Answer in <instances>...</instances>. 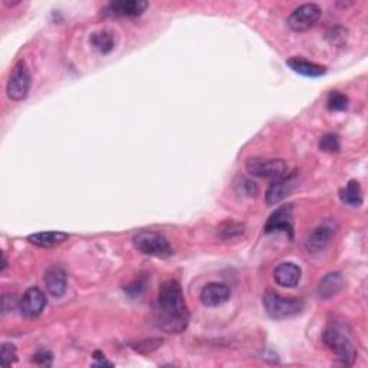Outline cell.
Wrapping results in <instances>:
<instances>
[{
  "label": "cell",
  "instance_id": "cell-1",
  "mask_svg": "<svg viewBox=\"0 0 368 368\" xmlns=\"http://www.w3.org/2000/svg\"><path fill=\"white\" fill-rule=\"evenodd\" d=\"M189 322L190 313L180 284L176 279L166 280L154 305L155 327L167 334H181L187 330Z\"/></svg>",
  "mask_w": 368,
  "mask_h": 368
},
{
  "label": "cell",
  "instance_id": "cell-2",
  "mask_svg": "<svg viewBox=\"0 0 368 368\" xmlns=\"http://www.w3.org/2000/svg\"><path fill=\"white\" fill-rule=\"evenodd\" d=\"M322 341L341 364L352 365L354 361L357 360L358 352L356 345L351 341L350 335L344 332V330L339 327L338 324L330 325V327L324 331Z\"/></svg>",
  "mask_w": 368,
  "mask_h": 368
},
{
  "label": "cell",
  "instance_id": "cell-3",
  "mask_svg": "<svg viewBox=\"0 0 368 368\" xmlns=\"http://www.w3.org/2000/svg\"><path fill=\"white\" fill-rule=\"evenodd\" d=\"M263 308L266 314L274 319H287L302 313L304 302L298 298H288L276 292H266L263 295Z\"/></svg>",
  "mask_w": 368,
  "mask_h": 368
},
{
  "label": "cell",
  "instance_id": "cell-4",
  "mask_svg": "<svg viewBox=\"0 0 368 368\" xmlns=\"http://www.w3.org/2000/svg\"><path fill=\"white\" fill-rule=\"evenodd\" d=\"M133 244L138 252L147 254V257L164 259L173 254V249L170 246L168 240L163 235L153 231L138 232L133 237Z\"/></svg>",
  "mask_w": 368,
  "mask_h": 368
},
{
  "label": "cell",
  "instance_id": "cell-5",
  "mask_svg": "<svg viewBox=\"0 0 368 368\" xmlns=\"http://www.w3.org/2000/svg\"><path fill=\"white\" fill-rule=\"evenodd\" d=\"M31 82L32 78L29 68H27L25 61H19L15 66H13L6 85L8 96L13 101H23L27 94H29Z\"/></svg>",
  "mask_w": 368,
  "mask_h": 368
},
{
  "label": "cell",
  "instance_id": "cell-6",
  "mask_svg": "<svg viewBox=\"0 0 368 368\" xmlns=\"http://www.w3.org/2000/svg\"><path fill=\"white\" fill-rule=\"evenodd\" d=\"M248 173L261 179H282L288 174V164L284 160H269L253 157L246 161Z\"/></svg>",
  "mask_w": 368,
  "mask_h": 368
},
{
  "label": "cell",
  "instance_id": "cell-7",
  "mask_svg": "<svg viewBox=\"0 0 368 368\" xmlns=\"http://www.w3.org/2000/svg\"><path fill=\"white\" fill-rule=\"evenodd\" d=\"M335 233H337L335 220L332 219L324 220L308 235L305 240V249L313 254L325 250V248L331 244V240L335 236Z\"/></svg>",
  "mask_w": 368,
  "mask_h": 368
},
{
  "label": "cell",
  "instance_id": "cell-8",
  "mask_svg": "<svg viewBox=\"0 0 368 368\" xmlns=\"http://www.w3.org/2000/svg\"><path fill=\"white\" fill-rule=\"evenodd\" d=\"M321 18V9L315 3H305L296 8L288 18V26L293 32L311 29Z\"/></svg>",
  "mask_w": 368,
  "mask_h": 368
},
{
  "label": "cell",
  "instance_id": "cell-9",
  "mask_svg": "<svg viewBox=\"0 0 368 368\" xmlns=\"http://www.w3.org/2000/svg\"><path fill=\"white\" fill-rule=\"evenodd\" d=\"M266 233L284 232L289 239L293 237V207L292 205H285L276 209L274 213L269 216L265 224Z\"/></svg>",
  "mask_w": 368,
  "mask_h": 368
},
{
  "label": "cell",
  "instance_id": "cell-10",
  "mask_svg": "<svg viewBox=\"0 0 368 368\" xmlns=\"http://www.w3.org/2000/svg\"><path fill=\"white\" fill-rule=\"evenodd\" d=\"M47 306V296L44 295L39 288H29L26 289L23 296L19 301V309L22 315L26 318H38Z\"/></svg>",
  "mask_w": 368,
  "mask_h": 368
},
{
  "label": "cell",
  "instance_id": "cell-11",
  "mask_svg": "<svg viewBox=\"0 0 368 368\" xmlns=\"http://www.w3.org/2000/svg\"><path fill=\"white\" fill-rule=\"evenodd\" d=\"M147 8L148 3L144 0H117L108 3L103 12L114 18H135L143 15Z\"/></svg>",
  "mask_w": 368,
  "mask_h": 368
},
{
  "label": "cell",
  "instance_id": "cell-12",
  "mask_svg": "<svg viewBox=\"0 0 368 368\" xmlns=\"http://www.w3.org/2000/svg\"><path fill=\"white\" fill-rule=\"evenodd\" d=\"M296 184H298V177L296 174L292 176H285L282 179L275 180L271 186H269L265 199H266V205L267 206H275L278 203H280L284 199L293 192V189L296 187Z\"/></svg>",
  "mask_w": 368,
  "mask_h": 368
},
{
  "label": "cell",
  "instance_id": "cell-13",
  "mask_svg": "<svg viewBox=\"0 0 368 368\" xmlns=\"http://www.w3.org/2000/svg\"><path fill=\"white\" fill-rule=\"evenodd\" d=\"M231 288L224 284H219V282H211L207 284L202 292H200V302L205 306L215 308L220 306L231 300Z\"/></svg>",
  "mask_w": 368,
  "mask_h": 368
},
{
  "label": "cell",
  "instance_id": "cell-14",
  "mask_svg": "<svg viewBox=\"0 0 368 368\" xmlns=\"http://www.w3.org/2000/svg\"><path fill=\"white\" fill-rule=\"evenodd\" d=\"M45 287L47 291L55 296V298H61V296L65 295L66 288H68V276L66 272L64 271V267L53 265L48 267V271L45 272Z\"/></svg>",
  "mask_w": 368,
  "mask_h": 368
},
{
  "label": "cell",
  "instance_id": "cell-15",
  "mask_svg": "<svg viewBox=\"0 0 368 368\" xmlns=\"http://www.w3.org/2000/svg\"><path fill=\"white\" fill-rule=\"evenodd\" d=\"M302 271L301 267L293 262H284L276 266L274 278L275 282L282 288H293L300 284Z\"/></svg>",
  "mask_w": 368,
  "mask_h": 368
},
{
  "label": "cell",
  "instance_id": "cell-16",
  "mask_svg": "<svg viewBox=\"0 0 368 368\" xmlns=\"http://www.w3.org/2000/svg\"><path fill=\"white\" fill-rule=\"evenodd\" d=\"M344 285L345 282L341 272H330L319 280L317 288V296L322 301L331 300L332 296L338 295L344 289Z\"/></svg>",
  "mask_w": 368,
  "mask_h": 368
},
{
  "label": "cell",
  "instance_id": "cell-17",
  "mask_svg": "<svg viewBox=\"0 0 368 368\" xmlns=\"http://www.w3.org/2000/svg\"><path fill=\"white\" fill-rule=\"evenodd\" d=\"M287 65L293 70V73L308 78H318L327 74V68L325 66L306 61L304 58H298V56H293V58L288 60Z\"/></svg>",
  "mask_w": 368,
  "mask_h": 368
},
{
  "label": "cell",
  "instance_id": "cell-18",
  "mask_svg": "<svg viewBox=\"0 0 368 368\" xmlns=\"http://www.w3.org/2000/svg\"><path fill=\"white\" fill-rule=\"evenodd\" d=\"M68 237L69 235L64 232H42L31 235L27 237V240H29L32 245L39 248H55L64 244Z\"/></svg>",
  "mask_w": 368,
  "mask_h": 368
},
{
  "label": "cell",
  "instance_id": "cell-19",
  "mask_svg": "<svg viewBox=\"0 0 368 368\" xmlns=\"http://www.w3.org/2000/svg\"><path fill=\"white\" fill-rule=\"evenodd\" d=\"M339 199L347 206L358 207L363 205V190L357 180H351L345 187L339 190Z\"/></svg>",
  "mask_w": 368,
  "mask_h": 368
},
{
  "label": "cell",
  "instance_id": "cell-20",
  "mask_svg": "<svg viewBox=\"0 0 368 368\" xmlns=\"http://www.w3.org/2000/svg\"><path fill=\"white\" fill-rule=\"evenodd\" d=\"M91 45L103 55L109 53L116 47V40L112 34L101 31V32H95L91 36Z\"/></svg>",
  "mask_w": 368,
  "mask_h": 368
},
{
  "label": "cell",
  "instance_id": "cell-21",
  "mask_svg": "<svg viewBox=\"0 0 368 368\" xmlns=\"http://www.w3.org/2000/svg\"><path fill=\"white\" fill-rule=\"evenodd\" d=\"M244 232H245V224L233 222V220L224 222L218 228V236L224 240L235 239L240 235H244Z\"/></svg>",
  "mask_w": 368,
  "mask_h": 368
},
{
  "label": "cell",
  "instance_id": "cell-22",
  "mask_svg": "<svg viewBox=\"0 0 368 368\" xmlns=\"http://www.w3.org/2000/svg\"><path fill=\"white\" fill-rule=\"evenodd\" d=\"M327 107L331 111H344L348 107V98L347 95L341 94L339 91H332L328 95Z\"/></svg>",
  "mask_w": 368,
  "mask_h": 368
},
{
  "label": "cell",
  "instance_id": "cell-23",
  "mask_svg": "<svg viewBox=\"0 0 368 368\" xmlns=\"http://www.w3.org/2000/svg\"><path fill=\"white\" fill-rule=\"evenodd\" d=\"M18 354H16V347L13 344L5 343L2 345V351H0V361H2V367H9L13 363H16Z\"/></svg>",
  "mask_w": 368,
  "mask_h": 368
},
{
  "label": "cell",
  "instance_id": "cell-24",
  "mask_svg": "<svg viewBox=\"0 0 368 368\" xmlns=\"http://www.w3.org/2000/svg\"><path fill=\"white\" fill-rule=\"evenodd\" d=\"M319 148L325 153H338L339 151V140L334 134H325L319 140Z\"/></svg>",
  "mask_w": 368,
  "mask_h": 368
},
{
  "label": "cell",
  "instance_id": "cell-25",
  "mask_svg": "<svg viewBox=\"0 0 368 368\" xmlns=\"http://www.w3.org/2000/svg\"><path fill=\"white\" fill-rule=\"evenodd\" d=\"M161 344H163V339H147V341H144V343L137 344V347H134V348L138 352L148 354V352H153L154 350H157Z\"/></svg>",
  "mask_w": 368,
  "mask_h": 368
},
{
  "label": "cell",
  "instance_id": "cell-26",
  "mask_svg": "<svg viewBox=\"0 0 368 368\" xmlns=\"http://www.w3.org/2000/svg\"><path fill=\"white\" fill-rule=\"evenodd\" d=\"M52 354L51 352H48V351H39V352H36L35 354V356H34V358H32V361L35 363V364H39V365H52Z\"/></svg>",
  "mask_w": 368,
  "mask_h": 368
},
{
  "label": "cell",
  "instance_id": "cell-27",
  "mask_svg": "<svg viewBox=\"0 0 368 368\" xmlns=\"http://www.w3.org/2000/svg\"><path fill=\"white\" fill-rule=\"evenodd\" d=\"M242 186H240V189H242L244 190V193L246 194V196H254V194H257L258 193V186H257V183H254V181H250V180H242Z\"/></svg>",
  "mask_w": 368,
  "mask_h": 368
},
{
  "label": "cell",
  "instance_id": "cell-28",
  "mask_svg": "<svg viewBox=\"0 0 368 368\" xmlns=\"http://www.w3.org/2000/svg\"><path fill=\"white\" fill-rule=\"evenodd\" d=\"M143 291H144V284L141 280H135V282H133L131 285H129V287L125 288V292H129L133 296L140 295Z\"/></svg>",
  "mask_w": 368,
  "mask_h": 368
},
{
  "label": "cell",
  "instance_id": "cell-29",
  "mask_svg": "<svg viewBox=\"0 0 368 368\" xmlns=\"http://www.w3.org/2000/svg\"><path fill=\"white\" fill-rule=\"evenodd\" d=\"M2 258H3V265H2V272L5 271V269H6V266H8V261H6V257H5V253L2 254Z\"/></svg>",
  "mask_w": 368,
  "mask_h": 368
}]
</instances>
